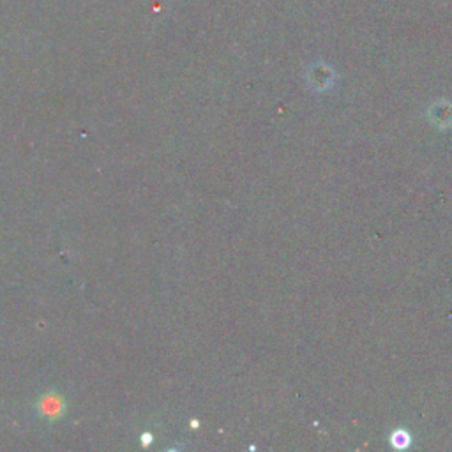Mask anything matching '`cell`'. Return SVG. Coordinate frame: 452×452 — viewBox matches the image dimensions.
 I'll use <instances>...</instances> for the list:
<instances>
[{
	"mask_svg": "<svg viewBox=\"0 0 452 452\" xmlns=\"http://www.w3.org/2000/svg\"><path fill=\"white\" fill-rule=\"evenodd\" d=\"M410 442H412V438H410L409 433L403 431V429H398V431L392 435V446H394L396 449H405V447L410 446Z\"/></svg>",
	"mask_w": 452,
	"mask_h": 452,
	"instance_id": "1",
	"label": "cell"
}]
</instances>
